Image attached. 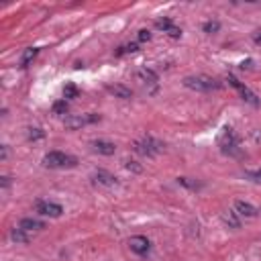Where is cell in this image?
Here are the masks:
<instances>
[{"instance_id": "6da1fadb", "label": "cell", "mask_w": 261, "mask_h": 261, "mask_svg": "<svg viewBox=\"0 0 261 261\" xmlns=\"http://www.w3.org/2000/svg\"><path fill=\"white\" fill-rule=\"evenodd\" d=\"M43 165L49 169H65V167H76L78 160L74 155H67L61 151H49L43 157Z\"/></svg>"}, {"instance_id": "7a4b0ae2", "label": "cell", "mask_w": 261, "mask_h": 261, "mask_svg": "<svg viewBox=\"0 0 261 261\" xmlns=\"http://www.w3.org/2000/svg\"><path fill=\"white\" fill-rule=\"evenodd\" d=\"M184 86L196 92H210V90H219L221 84L210 76H188L184 78Z\"/></svg>"}, {"instance_id": "3957f363", "label": "cell", "mask_w": 261, "mask_h": 261, "mask_svg": "<svg viewBox=\"0 0 261 261\" xmlns=\"http://www.w3.org/2000/svg\"><path fill=\"white\" fill-rule=\"evenodd\" d=\"M221 149L226 155H233V157H241V149H239V135H237L233 129H224L222 137H221Z\"/></svg>"}, {"instance_id": "277c9868", "label": "cell", "mask_w": 261, "mask_h": 261, "mask_svg": "<svg viewBox=\"0 0 261 261\" xmlns=\"http://www.w3.org/2000/svg\"><path fill=\"white\" fill-rule=\"evenodd\" d=\"M165 149V145L161 141H157L153 137H143L141 141L135 143V151L139 155H145V157H153L157 153H161Z\"/></svg>"}, {"instance_id": "5b68a950", "label": "cell", "mask_w": 261, "mask_h": 261, "mask_svg": "<svg viewBox=\"0 0 261 261\" xmlns=\"http://www.w3.org/2000/svg\"><path fill=\"white\" fill-rule=\"evenodd\" d=\"M98 120H100V115H96V112H88V115L67 117L65 127L70 131H76V129H82V127H86V124H92V122H98Z\"/></svg>"}, {"instance_id": "8992f818", "label": "cell", "mask_w": 261, "mask_h": 261, "mask_svg": "<svg viewBox=\"0 0 261 261\" xmlns=\"http://www.w3.org/2000/svg\"><path fill=\"white\" fill-rule=\"evenodd\" d=\"M35 210H37L39 214H43V217H51V219L61 217V212H63V208L60 206V204L47 202V200H39V202L35 204Z\"/></svg>"}, {"instance_id": "52a82bcc", "label": "cell", "mask_w": 261, "mask_h": 261, "mask_svg": "<svg viewBox=\"0 0 261 261\" xmlns=\"http://www.w3.org/2000/svg\"><path fill=\"white\" fill-rule=\"evenodd\" d=\"M226 82H229L233 88H237V90H239V92H241V96H243V100L245 102H249V104H253V106H257L259 104V100H257V96L251 92V90H249L245 84H241L239 80H237V78L235 76H229V78H226Z\"/></svg>"}, {"instance_id": "ba28073f", "label": "cell", "mask_w": 261, "mask_h": 261, "mask_svg": "<svg viewBox=\"0 0 261 261\" xmlns=\"http://www.w3.org/2000/svg\"><path fill=\"white\" fill-rule=\"evenodd\" d=\"M129 247H131V251H133V253L145 255L147 251H149L151 243H149V239H147V237H143V235H135V237H131V239H129Z\"/></svg>"}, {"instance_id": "9c48e42d", "label": "cell", "mask_w": 261, "mask_h": 261, "mask_svg": "<svg viewBox=\"0 0 261 261\" xmlns=\"http://www.w3.org/2000/svg\"><path fill=\"white\" fill-rule=\"evenodd\" d=\"M92 180H94V184H98V186H117V178L112 174H108V172H104V169L94 172Z\"/></svg>"}, {"instance_id": "30bf717a", "label": "cell", "mask_w": 261, "mask_h": 261, "mask_svg": "<svg viewBox=\"0 0 261 261\" xmlns=\"http://www.w3.org/2000/svg\"><path fill=\"white\" fill-rule=\"evenodd\" d=\"M235 210H237V214H241V217H247V219H253L255 214H257V208L253 206V204L243 202V200H237V202H235Z\"/></svg>"}, {"instance_id": "8fae6325", "label": "cell", "mask_w": 261, "mask_h": 261, "mask_svg": "<svg viewBox=\"0 0 261 261\" xmlns=\"http://www.w3.org/2000/svg\"><path fill=\"white\" fill-rule=\"evenodd\" d=\"M92 149L96 151V153H100V155H115V151H117V147H115V143H110V141H92Z\"/></svg>"}, {"instance_id": "7c38bea8", "label": "cell", "mask_w": 261, "mask_h": 261, "mask_svg": "<svg viewBox=\"0 0 261 261\" xmlns=\"http://www.w3.org/2000/svg\"><path fill=\"white\" fill-rule=\"evenodd\" d=\"M20 229H25V231H43L45 229V222L43 221H37V219H22L19 222Z\"/></svg>"}, {"instance_id": "4fadbf2b", "label": "cell", "mask_w": 261, "mask_h": 261, "mask_svg": "<svg viewBox=\"0 0 261 261\" xmlns=\"http://www.w3.org/2000/svg\"><path fill=\"white\" fill-rule=\"evenodd\" d=\"M108 92H110V94H115L117 98H122V100H131V98H133L131 88L120 86V84H117V86H108Z\"/></svg>"}, {"instance_id": "5bb4252c", "label": "cell", "mask_w": 261, "mask_h": 261, "mask_svg": "<svg viewBox=\"0 0 261 261\" xmlns=\"http://www.w3.org/2000/svg\"><path fill=\"white\" fill-rule=\"evenodd\" d=\"M137 80L143 82V84H157L160 78H157V74L153 70H147V67H143V70L137 72Z\"/></svg>"}, {"instance_id": "9a60e30c", "label": "cell", "mask_w": 261, "mask_h": 261, "mask_svg": "<svg viewBox=\"0 0 261 261\" xmlns=\"http://www.w3.org/2000/svg\"><path fill=\"white\" fill-rule=\"evenodd\" d=\"M10 239H13L15 243H22V245H27L29 241H31V235H29V231H25V229H13L10 231Z\"/></svg>"}, {"instance_id": "2e32d148", "label": "cell", "mask_w": 261, "mask_h": 261, "mask_svg": "<svg viewBox=\"0 0 261 261\" xmlns=\"http://www.w3.org/2000/svg\"><path fill=\"white\" fill-rule=\"evenodd\" d=\"M37 53H39V49H37V47H29V49H25V53L20 55V67H27L33 60L37 58Z\"/></svg>"}, {"instance_id": "e0dca14e", "label": "cell", "mask_w": 261, "mask_h": 261, "mask_svg": "<svg viewBox=\"0 0 261 261\" xmlns=\"http://www.w3.org/2000/svg\"><path fill=\"white\" fill-rule=\"evenodd\" d=\"M202 29H204V33H208V35H214V33H219V29H221V22L219 20H206L202 25Z\"/></svg>"}, {"instance_id": "ac0fdd59", "label": "cell", "mask_w": 261, "mask_h": 261, "mask_svg": "<svg viewBox=\"0 0 261 261\" xmlns=\"http://www.w3.org/2000/svg\"><path fill=\"white\" fill-rule=\"evenodd\" d=\"M155 27L160 29V31H165V33H169L174 29V22H172V19H160L155 22Z\"/></svg>"}, {"instance_id": "d6986e66", "label": "cell", "mask_w": 261, "mask_h": 261, "mask_svg": "<svg viewBox=\"0 0 261 261\" xmlns=\"http://www.w3.org/2000/svg\"><path fill=\"white\" fill-rule=\"evenodd\" d=\"M178 184L186 186V188H190V190H198V188H202V184H198V181H192L190 178H178Z\"/></svg>"}, {"instance_id": "ffe728a7", "label": "cell", "mask_w": 261, "mask_h": 261, "mask_svg": "<svg viewBox=\"0 0 261 261\" xmlns=\"http://www.w3.org/2000/svg\"><path fill=\"white\" fill-rule=\"evenodd\" d=\"M247 180H251V181H257V184H261V169H249V172L243 174Z\"/></svg>"}, {"instance_id": "44dd1931", "label": "cell", "mask_w": 261, "mask_h": 261, "mask_svg": "<svg viewBox=\"0 0 261 261\" xmlns=\"http://www.w3.org/2000/svg\"><path fill=\"white\" fill-rule=\"evenodd\" d=\"M139 49V45L137 43H129V45H122V47H119L117 55H124V53H135Z\"/></svg>"}, {"instance_id": "7402d4cb", "label": "cell", "mask_w": 261, "mask_h": 261, "mask_svg": "<svg viewBox=\"0 0 261 261\" xmlns=\"http://www.w3.org/2000/svg\"><path fill=\"white\" fill-rule=\"evenodd\" d=\"M224 222H226V224H231L233 229H239V226H241L239 219L235 217V212H229V214H224Z\"/></svg>"}, {"instance_id": "603a6c76", "label": "cell", "mask_w": 261, "mask_h": 261, "mask_svg": "<svg viewBox=\"0 0 261 261\" xmlns=\"http://www.w3.org/2000/svg\"><path fill=\"white\" fill-rule=\"evenodd\" d=\"M78 96V88L74 86V84H67L65 88H63V100L65 98H76Z\"/></svg>"}, {"instance_id": "cb8c5ba5", "label": "cell", "mask_w": 261, "mask_h": 261, "mask_svg": "<svg viewBox=\"0 0 261 261\" xmlns=\"http://www.w3.org/2000/svg\"><path fill=\"white\" fill-rule=\"evenodd\" d=\"M53 112H55V115H65V112H67V102L65 100L55 102V104H53Z\"/></svg>"}, {"instance_id": "d4e9b609", "label": "cell", "mask_w": 261, "mask_h": 261, "mask_svg": "<svg viewBox=\"0 0 261 261\" xmlns=\"http://www.w3.org/2000/svg\"><path fill=\"white\" fill-rule=\"evenodd\" d=\"M43 131L41 129H29V139L31 141H37V139H43Z\"/></svg>"}, {"instance_id": "484cf974", "label": "cell", "mask_w": 261, "mask_h": 261, "mask_svg": "<svg viewBox=\"0 0 261 261\" xmlns=\"http://www.w3.org/2000/svg\"><path fill=\"white\" fill-rule=\"evenodd\" d=\"M137 37H139V41H149V39H151V31H147V29H141Z\"/></svg>"}, {"instance_id": "4316f807", "label": "cell", "mask_w": 261, "mask_h": 261, "mask_svg": "<svg viewBox=\"0 0 261 261\" xmlns=\"http://www.w3.org/2000/svg\"><path fill=\"white\" fill-rule=\"evenodd\" d=\"M124 165H127V169H133V172H141V165H137V161H127V163H124Z\"/></svg>"}, {"instance_id": "83f0119b", "label": "cell", "mask_w": 261, "mask_h": 261, "mask_svg": "<svg viewBox=\"0 0 261 261\" xmlns=\"http://www.w3.org/2000/svg\"><path fill=\"white\" fill-rule=\"evenodd\" d=\"M181 35V29H178V27H174L172 31H169V37H174V39H178Z\"/></svg>"}, {"instance_id": "f1b7e54d", "label": "cell", "mask_w": 261, "mask_h": 261, "mask_svg": "<svg viewBox=\"0 0 261 261\" xmlns=\"http://www.w3.org/2000/svg\"><path fill=\"white\" fill-rule=\"evenodd\" d=\"M0 186H2V188H8V186H10V178H8V176H2V178H0Z\"/></svg>"}, {"instance_id": "f546056e", "label": "cell", "mask_w": 261, "mask_h": 261, "mask_svg": "<svg viewBox=\"0 0 261 261\" xmlns=\"http://www.w3.org/2000/svg\"><path fill=\"white\" fill-rule=\"evenodd\" d=\"M6 155H8V147L2 145V155H0V157H2V160H6Z\"/></svg>"}, {"instance_id": "4dcf8cb0", "label": "cell", "mask_w": 261, "mask_h": 261, "mask_svg": "<svg viewBox=\"0 0 261 261\" xmlns=\"http://www.w3.org/2000/svg\"><path fill=\"white\" fill-rule=\"evenodd\" d=\"M253 39H255V43H259V45H261V35H259V33H257V35H255Z\"/></svg>"}]
</instances>
